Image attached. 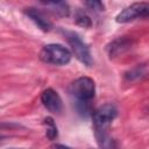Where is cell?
I'll return each mask as SVG.
<instances>
[{
	"label": "cell",
	"mask_w": 149,
	"mask_h": 149,
	"mask_svg": "<svg viewBox=\"0 0 149 149\" xmlns=\"http://www.w3.org/2000/svg\"><path fill=\"white\" fill-rule=\"evenodd\" d=\"M6 137H7L6 135H2V134H0V141H2V140H3V139H6Z\"/></svg>",
	"instance_id": "2e32d148"
},
{
	"label": "cell",
	"mask_w": 149,
	"mask_h": 149,
	"mask_svg": "<svg viewBox=\"0 0 149 149\" xmlns=\"http://www.w3.org/2000/svg\"><path fill=\"white\" fill-rule=\"evenodd\" d=\"M43 5L50 7L55 13H57L58 15H62V16H68L69 15V6L66 2H63V1H51V2H42Z\"/></svg>",
	"instance_id": "30bf717a"
},
{
	"label": "cell",
	"mask_w": 149,
	"mask_h": 149,
	"mask_svg": "<svg viewBox=\"0 0 149 149\" xmlns=\"http://www.w3.org/2000/svg\"><path fill=\"white\" fill-rule=\"evenodd\" d=\"M41 102L42 105L54 114H59L63 109V101L57 91L49 87L45 88L41 94Z\"/></svg>",
	"instance_id": "8992f818"
},
{
	"label": "cell",
	"mask_w": 149,
	"mask_h": 149,
	"mask_svg": "<svg viewBox=\"0 0 149 149\" xmlns=\"http://www.w3.org/2000/svg\"><path fill=\"white\" fill-rule=\"evenodd\" d=\"M146 76H147V66L146 65H137L125 73V78L128 81H134V80H139V79L141 80Z\"/></svg>",
	"instance_id": "9c48e42d"
},
{
	"label": "cell",
	"mask_w": 149,
	"mask_h": 149,
	"mask_svg": "<svg viewBox=\"0 0 149 149\" xmlns=\"http://www.w3.org/2000/svg\"><path fill=\"white\" fill-rule=\"evenodd\" d=\"M52 149H71V148H69V147H66L64 144H55L52 147Z\"/></svg>",
	"instance_id": "9a60e30c"
},
{
	"label": "cell",
	"mask_w": 149,
	"mask_h": 149,
	"mask_svg": "<svg viewBox=\"0 0 149 149\" xmlns=\"http://www.w3.org/2000/svg\"><path fill=\"white\" fill-rule=\"evenodd\" d=\"M69 92L77 113L87 116L91 113V101L95 95L94 80L90 77H79L72 81Z\"/></svg>",
	"instance_id": "6da1fadb"
},
{
	"label": "cell",
	"mask_w": 149,
	"mask_h": 149,
	"mask_svg": "<svg viewBox=\"0 0 149 149\" xmlns=\"http://www.w3.org/2000/svg\"><path fill=\"white\" fill-rule=\"evenodd\" d=\"M118 116V108L113 104H105L92 113L94 130L108 129L112 121Z\"/></svg>",
	"instance_id": "277c9868"
},
{
	"label": "cell",
	"mask_w": 149,
	"mask_h": 149,
	"mask_svg": "<svg viewBox=\"0 0 149 149\" xmlns=\"http://www.w3.org/2000/svg\"><path fill=\"white\" fill-rule=\"evenodd\" d=\"M149 14V3L143 2H134L130 6L123 8L116 16L115 21L118 23H128L135 21L137 19H144Z\"/></svg>",
	"instance_id": "5b68a950"
},
{
	"label": "cell",
	"mask_w": 149,
	"mask_h": 149,
	"mask_svg": "<svg viewBox=\"0 0 149 149\" xmlns=\"http://www.w3.org/2000/svg\"><path fill=\"white\" fill-rule=\"evenodd\" d=\"M63 35L65 36L70 48H71V55H74V57L84 65L91 66L93 64V58L91 55V50L88 45L83 41V38L72 30H63Z\"/></svg>",
	"instance_id": "3957f363"
},
{
	"label": "cell",
	"mask_w": 149,
	"mask_h": 149,
	"mask_svg": "<svg viewBox=\"0 0 149 149\" xmlns=\"http://www.w3.org/2000/svg\"><path fill=\"white\" fill-rule=\"evenodd\" d=\"M130 45H132V41H130L129 38H126V37L116 38V40H114L113 42H111V43L107 45L108 56H109L111 58L118 57V56H120L121 54H123L126 50H128Z\"/></svg>",
	"instance_id": "52a82bcc"
},
{
	"label": "cell",
	"mask_w": 149,
	"mask_h": 149,
	"mask_svg": "<svg viewBox=\"0 0 149 149\" xmlns=\"http://www.w3.org/2000/svg\"><path fill=\"white\" fill-rule=\"evenodd\" d=\"M84 5L93 12H102L104 10V3L100 1H85Z\"/></svg>",
	"instance_id": "4fadbf2b"
},
{
	"label": "cell",
	"mask_w": 149,
	"mask_h": 149,
	"mask_svg": "<svg viewBox=\"0 0 149 149\" xmlns=\"http://www.w3.org/2000/svg\"><path fill=\"white\" fill-rule=\"evenodd\" d=\"M16 128H22V126L16 122H0V130H10Z\"/></svg>",
	"instance_id": "5bb4252c"
},
{
	"label": "cell",
	"mask_w": 149,
	"mask_h": 149,
	"mask_svg": "<svg viewBox=\"0 0 149 149\" xmlns=\"http://www.w3.org/2000/svg\"><path fill=\"white\" fill-rule=\"evenodd\" d=\"M26 15L37 26V28H40L43 31H49L51 29V27H52L51 22L43 15V13H41L36 8H27Z\"/></svg>",
	"instance_id": "ba28073f"
},
{
	"label": "cell",
	"mask_w": 149,
	"mask_h": 149,
	"mask_svg": "<svg viewBox=\"0 0 149 149\" xmlns=\"http://www.w3.org/2000/svg\"><path fill=\"white\" fill-rule=\"evenodd\" d=\"M44 126H45V135H47V137L49 139V140H55L56 137H57V135H58V132H57V127H56V123L54 122V120L51 119V118H45L44 119Z\"/></svg>",
	"instance_id": "8fae6325"
},
{
	"label": "cell",
	"mask_w": 149,
	"mask_h": 149,
	"mask_svg": "<svg viewBox=\"0 0 149 149\" xmlns=\"http://www.w3.org/2000/svg\"><path fill=\"white\" fill-rule=\"evenodd\" d=\"M9 149H17V148H9ZM20 149V148H19Z\"/></svg>",
	"instance_id": "e0dca14e"
},
{
	"label": "cell",
	"mask_w": 149,
	"mask_h": 149,
	"mask_svg": "<svg viewBox=\"0 0 149 149\" xmlns=\"http://www.w3.org/2000/svg\"><path fill=\"white\" fill-rule=\"evenodd\" d=\"M38 57L45 64L61 66L69 64L72 58V55L66 47L58 43H49L40 50Z\"/></svg>",
	"instance_id": "7a4b0ae2"
},
{
	"label": "cell",
	"mask_w": 149,
	"mask_h": 149,
	"mask_svg": "<svg viewBox=\"0 0 149 149\" xmlns=\"http://www.w3.org/2000/svg\"><path fill=\"white\" fill-rule=\"evenodd\" d=\"M74 20H76V23L84 27V28H88L91 27L92 22H91V19L88 15H86L84 12H78L74 16Z\"/></svg>",
	"instance_id": "7c38bea8"
}]
</instances>
